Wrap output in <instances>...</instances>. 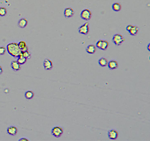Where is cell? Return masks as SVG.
<instances>
[{
  "instance_id": "83f0119b",
  "label": "cell",
  "mask_w": 150,
  "mask_h": 141,
  "mask_svg": "<svg viewBox=\"0 0 150 141\" xmlns=\"http://www.w3.org/2000/svg\"><path fill=\"white\" fill-rule=\"evenodd\" d=\"M147 49H148V51H149V44L148 45V46H147Z\"/></svg>"
},
{
  "instance_id": "9a60e30c",
  "label": "cell",
  "mask_w": 150,
  "mask_h": 141,
  "mask_svg": "<svg viewBox=\"0 0 150 141\" xmlns=\"http://www.w3.org/2000/svg\"><path fill=\"white\" fill-rule=\"evenodd\" d=\"M108 60L105 57H102L99 59L98 60V63L100 66L101 67H106V65H107L108 64Z\"/></svg>"
},
{
  "instance_id": "5b68a950",
  "label": "cell",
  "mask_w": 150,
  "mask_h": 141,
  "mask_svg": "<svg viewBox=\"0 0 150 141\" xmlns=\"http://www.w3.org/2000/svg\"><path fill=\"white\" fill-rule=\"evenodd\" d=\"M79 33L82 34L86 35L89 33V23H86L85 24L81 25L78 29Z\"/></svg>"
},
{
  "instance_id": "ac0fdd59",
  "label": "cell",
  "mask_w": 150,
  "mask_h": 141,
  "mask_svg": "<svg viewBox=\"0 0 150 141\" xmlns=\"http://www.w3.org/2000/svg\"><path fill=\"white\" fill-rule=\"evenodd\" d=\"M34 93H33V91L32 90H28L27 91H26L24 94V97L27 99H32L34 97Z\"/></svg>"
},
{
  "instance_id": "9c48e42d",
  "label": "cell",
  "mask_w": 150,
  "mask_h": 141,
  "mask_svg": "<svg viewBox=\"0 0 150 141\" xmlns=\"http://www.w3.org/2000/svg\"><path fill=\"white\" fill-rule=\"evenodd\" d=\"M18 133V129L15 126H10L7 129V133L10 136H14Z\"/></svg>"
},
{
  "instance_id": "e0dca14e",
  "label": "cell",
  "mask_w": 150,
  "mask_h": 141,
  "mask_svg": "<svg viewBox=\"0 0 150 141\" xmlns=\"http://www.w3.org/2000/svg\"><path fill=\"white\" fill-rule=\"evenodd\" d=\"M112 8L114 11L118 12V11H120L121 10V4H119V3L115 2L112 5Z\"/></svg>"
},
{
  "instance_id": "52a82bcc",
  "label": "cell",
  "mask_w": 150,
  "mask_h": 141,
  "mask_svg": "<svg viewBox=\"0 0 150 141\" xmlns=\"http://www.w3.org/2000/svg\"><path fill=\"white\" fill-rule=\"evenodd\" d=\"M119 136V133L116 129H111L108 132V137L110 139H116Z\"/></svg>"
},
{
  "instance_id": "8992f818",
  "label": "cell",
  "mask_w": 150,
  "mask_h": 141,
  "mask_svg": "<svg viewBox=\"0 0 150 141\" xmlns=\"http://www.w3.org/2000/svg\"><path fill=\"white\" fill-rule=\"evenodd\" d=\"M43 65H44L45 70H50L53 67V62L49 59L46 58L43 63Z\"/></svg>"
},
{
  "instance_id": "d4e9b609",
  "label": "cell",
  "mask_w": 150,
  "mask_h": 141,
  "mask_svg": "<svg viewBox=\"0 0 150 141\" xmlns=\"http://www.w3.org/2000/svg\"><path fill=\"white\" fill-rule=\"evenodd\" d=\"M133 27V25H128V26H127V27H126V31L129 32V31L132 28V27Z\"/></svg>"
},
{
  "instance_id": "7402d4cb",
  "label": "cell",
  "mask_w": 150,
  "mask_h": 141,
  "mask_svg": "<svg viewBox=\"0 0 150 141\" xmlns=\"http://www.w3.org/2000/svg\"><path fill=\"white\" fill-rule=\"evenodd\" d=\"M7 14V10L5 7H0V16H4Z\"/></svg>"
},
{
  "instance_id": "4316f807",
  "label": "cell",
  "mask_w": 150,
  "mask_h": 141,
  "mask_svg": "<svg viewBox=\"0 0 150 141\" xmlns=\"http://www.w3.org/2000/svg\"><path fill=\"white\" fill-rule=\"evenodd\" d=\"M3 72V69L1 66H0V74H1Z\"/></svg>"
},
{
  "instance_id": "ffe728a7",
  "label": "cell",
  "mask_w": 150,
  "mask_h": 141,
  "mask_svg": "<svg viewBox=\"0 0 150 141\" xmlns=\"http://www.w3.org/2000/svg\"><path fill=\"white\" fill-rule=\"evenodd\" d=\"M109 46V42L107 40H103L102 46H101L100 49L102 50H106L107 49Z\"/></svg>"
},
{
  "instance_id": "cb8c5ba5",
  "label": "cell",
  "mask_w": 150,
  "mask_h": 141,
  "mask_svg": "<svg viewBox=\"0 0 150 141\" xmlns=\"http://www.w3.org/2000/svg\"><path fill=\"white\" fill-rule=\"evenodd\" d=\"M102 41L103 40H99V41H98V42H97L96 44V46L97 48H98L99 49H100L101 46H102Z\"/></svg>"
},
{
  "instance_id": "ba28073f",
  "label": "cell",
  "mask_w": 150,
  "mask_h": 141,
  "mask_svg": "<svg viewBox=\"0 0 150 141\" xmlns=\"http://www.w3.org/2000/svg\"><path fill=\"white\" fill-rule=\"evenodd\" d=\"M74 14V11L72 7L66 8L64 11V15L66 18H70L72 17Z\"/></svg>"
},
{
  "instance_id": "7c38bea8",
  "label": "cell",
  "mask_w": 150,
  "mask_h": 141,
  "mask_svg": "<svg viewBox=\"0 0 150 141\" xmlns=\"http://www.w3.org/2000/svg\"><path fill=\"white\" fill-rule=\"evenodd\" d=\"M18 44L19 48H20V49H21L22 51V52H23V51H25L29 50L28 47L27 45V43H26V42L25 41H19Z\"/></svg>"
},
{
  "instance_id": "484cf974",
  "label": "cell",
  "mask_w": 150,
  "mask_h": 141,
  "mask_svg": "<svg viewBox=\"0 0 150 141\" xmlns=\"http://www.w3.org/2000/svg\"><path fill=\"white\" fill-rule=\"evenodd\" d=\"M28 139L26 138H20L19 139V141H29Z\"/></svg>"
},
{
  "instance_id": "5bb4252c",
  "label": "cell",
  "mask_w": 150,
  "mask_h": 141,
  "mask_svg": "<svg viewBox=\"0 0 150 141\" xmlns=\"http://www.w3.org/2000/svg\"><path fill=\"white\" fill-rule=\"evenodd\" d=\"M86 52L89 54H93L94 53H96V46L93 44H90L89 46H88V47L86 49Z\"/></svg>"
},
{
  "instance_id": "3957f363",
  "label": "cell",
  "mask_w": 150,
  "mask_h": 141,
  "mask_svg": "<svg viewBox=\"0 0 150 141\" xmlns=\"http://www.w3.org/2000/svg\"><path fill=\"white\" fill-rule=\"evenodd\" d=\"M51 133L55 138H59L63 134V129L59 126H55L51 129Z\"/></svg>"
},
{
  "instance_id": "d6986e66",
  "label": "cell",
  "mask_w": 150,
  "mask_h": 141,
  "mask_svg": "<svg viewBox=\"0 0 150 141\" xmlns=\"http://www.w3.org/2000/svg\"><path fill=\"white\" fill-rule=\"evenodd\" d=\"M18 58V60H17V61L18 62V63L21 65L25 64V63H26V62H27V59H26L25 57H24L22 55V53H21V55H20Z\"/></svg>"
},
{
  "instance_id": "8fae6325",
  "label": "cell",
  "mask_w": 150,
  "mask_h": 141,
  "mask_svg": "<svg viewBox=\"0 0 150 141\" xmlns=\"http://www.w3.org/2000/svg\"><path fill=\"white\" fill-rule=\"evenodd\" d=\"M108 67L109 70H115V69L119 67V63L116 60H112L111 61L108 62Z\"/></svg>"
},
{
  "instance_id": "44dd1931",
  "label": "cell",
  "mask_w": 150,
  "mask_h": 141,
  "mask_svg": "<svg viewBox=\"0 0 150 141\" xmlns=\"http://www.w3.org/2000/svg\"><path fill=\"white\" fill-rule=\"evenodd\" d=\"M22 55L25 57L26 59H30L31 57V54L29 50L23 51V52H22Z\"/></svg>"
},
{
  "instance_id": "603a6c76",
  "label": "cell",
  "mask_w": 150,
  "mask_h": 141,
  "mask_svg": "<svg viewBox=\"0 0 150 141\" xmlns=\"http://www.w3.org/2000/svg\"><path fill=\"white\" fill-rule=\"evenodd\" d=\"M6 48L4 46H1L0 47V55H4V54L6 52Z\"/></svg>"
},
{
  "instance_id": "7a4b0ae2",
  "label": "cell",
  "mask_w": 150,
  "mask_h": 141,
  "mask_svg": "<svg viewBox=\"0 0 150 141\" xmlns=\"http://www.w3.org/2000/svg\"><path fill=\"white\" fill-rule=\"evenodd\" d=\"M125 41V39L124 38L122 34L119 33L114 34L113 38H112V42H113L115 45H116V46L121 45Z\"/></svg>"
},
{
  "instance_id": "277c9868",
  "label": "cell",
  "mask_w": 150,
  "mask_h": 141,
  "mask_svg": "<svg viewBox=\"0 0 150 141\" xmlns=\"http://www.w3.org/2000/svg\"><path fill=\"white\" fill-rule=\"evenodd\" d=\"M80 16L83 20L88 21L91 19L92 16V13L88 8H85L81 13Z\"/></svg>"
},
{
  "instance_id": "2e32d148",
  "label": "cell",
  "mask_w": 150,
  "mask_h": 141,
  "mask_svg": "<svg viewBox=\"0 0 150 141\" xmlns=\"http://www.w3.org/2000/svg\"><path fill=\"white\" fill-rule=\"evenodd\" d=\"M138 31H139V27L138 26H135V25H133V27L129 31V33L132 36H135L138 33Z\"/></svg>"
},
{
  "instance_id": "6da1fadb",
  "label": "cell",
  "mask_w": 150,
  "mask_h": 141,
  "mask_svg": "<svg viewBox=\"0 0 150 141\" xmlns=\"http://www.w3.org/2000/svg\"><path fill=\"white\" fill-rule=\"evenodd\" d=\"M6 49L8 54L14 58H18L22 53L18 43L11 42L7 45Z\"/></svg>"
},
{
  "instance_id": "4fadbf2b",
  "label": "cell",
  "mask_w": 150,
  "mask_h": 141,
  "mask_svg": "<svg viewBox=\"0 0 150 141\" xmlns=\"http://www.w3.org/2000/svg\"><path fill=\"white\" fill-rule=\"evenodd\" d=\"M28 21L26 18H22L19 20L18 23V26L21 28H24L28 24Z\"/></svg>"
},
{
  "instance_id": "30bf717a",
  "label": "cell",
  "mask_w": 150,
  "mask_h": 141,
  "mask_svg": "<svg viewBox=\"0 0 150 141\" xmlns=\"http://www.w3.org/2000/svg\"><path fill=\"white\" fill-rule=\"evenodd\" d=\"M11 68L14 71H18L21 69V64H19L17 60H12L11 62Z\"/></svg>"
}]
</instances>
